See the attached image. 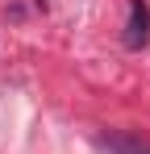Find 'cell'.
Segmentation results:
<instances>
[{
    "mask_svg": "<svg viewBox=\"0 0 150 154\" xmlns=\"http://www.w3.org/2000/svg\"><path fill=\"white\" fill-rule=\"evenodd\" d=\"M150 42V4L146 0H129V21H125V46L142 50Z\"/></svg>",
    "mask_w": 150,
    "mask_h": 154,
    "instance_id": "obj_1",
    "label": "cell"
},
{
    "mask_svg": "<svg viewBox=\"0 0 150 154\" xmlns=\"http://www.w3.org/2000/svg\"><path fill=\"white\" fill-rule=\"evenodd\" d=\"M100 146L108 154H150V142L142 137V133H100Z\"/></svg>",
    "mask_w": 150,
    "mask_h": 154,
    "instance_id": "obj_2",
    "label": "cell"
}]
</instances>
